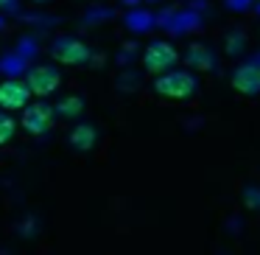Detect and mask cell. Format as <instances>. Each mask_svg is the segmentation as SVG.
<instances>
[{
  "label": "cell",
  "instance_id": "obj_1",
  "mask_svg": "<svg viewBox=\"0 0 260 255\" xmlns=\"http://www.w3.org/2000/svg\"><path fill=\"white\" fill-rule=\"evenodd\" d=\"M154 90L168 101H185L196 93V76L190 70H168L165 76H157Z\"/></svg>",
  "mask_w": 260,
  "mask_h": 255
},
{
  "label": "cell",
  "instance_id": "obj_2",
  "mask_svg": "<svg viewBox=\"0 0 260 255\" xmlns=\"http://www.w3.org/2000/svg\"><path fill=\"white\" fill-rule=\"evenodd\" d=\"M179 62V53L171 42L159 40V42H151L143 53V68L148 70L151 76H165L168 70H174V65Z\"/></svg>",
  "mask_w": 260,
  "mask_h": 255
},
{
  "label": "cell",
  "instance_id": "obj_3",
  "mask_svg": "<svg viewBox=\"0 0 260 255\" xmlns=\"http://www.w3.org/2000/svg\"><path fill=\"white\" fill-rule=\"evenodd\" d=\"M59 84H62V76H59V70L51 68V65H37V68L25 76V87H28V93L31 96H40V98L56 93Z\"/></svg>",
  "mask_w": 260,
  "mask_h": 255
},
{
  "label": "cell",
  "instance_id": "obj_4",
  "mask_svg": "<svg viewBox=\"0 0 260 255\" xmlns=\"http://www.w3.org/2000/svg\"><path fill=\"white\" fill-rule=\"evenodd\" d=\"M31 104V93L25 81H0V112H17Z\"/></svg>",
  "mask_w": 260,
  "mask_h": 255
},
{
  "label": "cell",
  "instance_id": "obj_5",
  "mask_svg": "<svg viewBox=\"0 0 260 255\" xmlns=\"http://www.w3.org/2000/svg\"><path fill=\"white\" fill-rule=\"evenodd\" d=\"M53 109L48 107V104H28V107L23 109V121H20V126H23V132H28V135H45L48 129L53 126Z\"/></svg>",
  "mask_w": 260,
  "mask_h": 255
},
{
  "label": "cell",
  "instance_id": "obj_6",
  "mask_svg": "<svg viewBox=\"0 0 260 255\" xmlns=\"http://www.w3.org/2000/svg\"><path fill=\"white\" fill-rule=\"evenodd\" d=\"M90 48L84 45L81 40H68V37H62V40L53 42V59L62 65H70V68H76V65H84L90 62Z\"/></svg>",
  "mask_w": 260,
  "mask_h": 255
},
{
  "label": "cell",
  "instance_id": "obj_7",
  "mask_svg": "<svg viewBox=\"0 0 260 255\" xmlns=\"http://www.w3.org/2000/svg\"><path fill=\"white\" fill-rule=\"evenodd\" d=\"M232 87L241 96H257L260 93V65L246 62L232 73Z\"/></svg>",
  "mask_w": 260,
  "mask_h": 255
},
{
  "label": "cell",
  "instance_id": "obj_8",
  "mask_svg": "<svg viewBox=\"0 0 260 255\" xmlns=\"http://www.w3.org/2000/svg\"><path fill=\"white\" fill-rule=\"evenodd\" d=\"M95 140H98V132H95V126H90V124H79L70 132V146H73L76 152H90V149L95 146Z\"/></svg>",
  "mask_w": 260,
  "mask_h": 255
},
{
  "label": "cell",
  "instance_id": "obj_9",
  "mask_svg": "<svg viewBox=\"0 0 260 255\" xmlns=\"http://www.w3.org/2000/svg\"><path fill=\"white\" fill-rule=\"evenodd\" d=\"M84 112V101H81V96H64L62 101L56 104V109H53V115H62V118H76V115Z\"/></svg>",
  "mask_w": 260,
  "mask_h": 255
},
{
  "label": "cell",
  "instance_id": "obj_10",
  "mask_svg": "<svg viewBox=\"0 0 260 255\" xmlns=\"http://www.w3.org/2000/svg\"><path fill=\"white\" fill-rule=\"evenodd\" d=\"M187 65H190V68H196V70H210V68H213V56H210L207 48L193 45L190 51H187Z\"/></svg>",
  "mask_w": 260,
  "mask_h": 255
},
{
  "label": "cell",
  "instance_id": "obj_11",
  "mask_svg": "<svg viewBox=\"0 0 260 255\" xmlns=\"http://www.w3.org/2000/svg\"><path fill=\"white\" fill-rule=\"evenodd\" d=\"M17 121L12 118L9 112H0V146H6V143H12L14 132H17Z\"/></svg>",
  "mask_w": 260,
  "mask_h": 255
},
{
  "label": "cell",
  "instance_id": "obj_12",
  "mask_svg": "<svg viewBox=\"0 0 260 255\" xmlns=\"http://www.w3.org/2000/svg\"><path fill=\"white\" fill-rule=\"evenodd\" d=\"M9 3H12V0H0V6H9Z\"/></svg>",
  "mask_w": 260,
  "mask_h": 255
}]
</instances>
